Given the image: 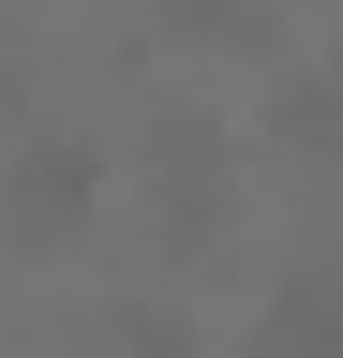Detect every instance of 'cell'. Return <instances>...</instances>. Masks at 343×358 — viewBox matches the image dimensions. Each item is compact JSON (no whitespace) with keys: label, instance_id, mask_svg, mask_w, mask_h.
<instances>
[{"label":"cell","instance_id":"1","mask_svg":"<svg viewBox=\"0 0 343 358\" xmlns=\"http://www.w3.org/2000/svg\"><path fill=\"white\" fill-rule=\"evenodd\" d=\"M105 209V150L90 134H30L15 150V239H90Z\"/></svg>","mask_w":343,"mask_h":358},{"label":"cell","instance_id":"3","mask_svg":"<svg viewBox=\"0 0 343 358\" xmlns=\"http://www.w3.org/2000/svg\"><path fill=\"white\" fill-rule=\"evenodd\" d=\"M164 30H194V45H239V30H254V0H164Z\"/></svg>","mask_w":343,"mask_h":358},{"label":"cell","instance_id":"2","mask_svg":"<svg viewBox=\"0 0 343 358\" xmlns=\"http://www.w3.org/2000/svg\"><path fill=\"white\" fill-rule=\"evenodd\" d=\"M254 358H343V284H269V313H254Z\"/></svg>","mask_w":343,"mask_h":358},{"label":"cell","instance_id":"5","mask_svg":"<svg viewBox=\"0 0 343 358\" xmlns=\"http://www.w3.org/2000/svg\"><path fill=\"white\" fill-rule=\"evenodd\" d=\"M0 60H15V0H0Z\"/></svg>","mask_w":343,"mask_h":358},{"label":"cell","instance_id":"4","mask_svg":"<svg viewBox=\"0 0 343 358\" xmlns=\"http://www.w3.org/2000/svg\"><path fill=\"white\" fill-rule=\"evenodd\" d=\"M119 358H209V343L180 329V313H119Z\"/></svg>","mask_w":343,"mask_h":358}]
</instances>
